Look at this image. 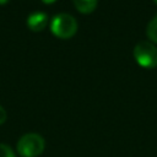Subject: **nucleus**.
Masks as SVG:
<instances>
[{
    "label": "nucleus",
    "mask_w": 157,
    "mask_h": 157,
    "mask_svg": "<svg viewBox=\"0 0 157 157\" xmlns=\"http://www.w3.org/2000/svg\"><path fill=\"white\" fill-rule=\"evenodd\" d=\"M50 31L60 39H69L75 36L77 31V22L75 17L69 13H59L53 17L50 22Z\"/></svg>",
    "instance_id": "nucleus-1"
},
{
    "label": "nucleus",
    "mask_w": 157,
    "mask_h": 157,
    "mask_svg": "<svg viewBox=\"0 0 157 157\" xmlns=\"http://www.w3.org/2000/svg\"><path fill=\"white\" fill-rule=\"evenodd\" d=\"M44 147V139L36 132L25 134L17 142V152L22 157H37L42 155Z\"/></svg>",
    "instance_id": "nucleus-2"
},
{
    "label": "nucleus",
    "mask_w": 157,
    "mask_h": 157,
    "mask_svg": "<svg viewBox=\"0 0 157 157\" xmlns=\"http://www.w3.org/2000/svg\"><path fill=\"white\" fill-rule=\"evenodd\" d=\"M134 58L141 67L155 69L157 66V47L146 40L140 42L134 48Z\"/></svg>",
    "instance_id": "nucleus-3"
},
{
    "label": "nucleus",
    "mask_w": 157,
    "mask_h": 157,
    "mask_svg": "<svg viewBox=\"0 0 157 157\" xmlns=\"http://www.w3.org/2000/svg\"><path fill=\"white\" fill-rule=\"evenodd\" d=\"M48 25V16L44 12H33L27 18V26L33 32H39L44 29Z\"/></svg>",
    "instance_id": "nucleus-4"
},
{
    "label": "nucleus",
    "mask_w": 157,
    "mask_h": 157,
    "mask_svg": "<svg viewBox=\"0 0 157 157\" xmlns=\"http://www.w3.org/2000/svg\"><path fill=\"white\" fill-rule=\"evenodd\" d=\"M77 11L81 13H91L98 4V0H72Z\"/></svg>",
    "instance_id": "nucleus-5"
},
{
    "label": "nucleus",
    "mask_w": 157,
    "mask_h": 157,
    "mask_svg": "<svg viewBox=\"0 0 157 157\" xmlns=\"http://www.w3.org/2000/svg\"><path fill=\"white\" fill-rule=\"evenodd\" d=\"M146 34H147V37H148L153 43H157V15H156V16L150 21V23L147 25Z\"/></svg>",
    "instance_id": "nucleus-6"
},
{
    "label": "nucleus",
    "mask_w": 157,
    "mask_h": 157,
    "mask_svg": "<svg viewBox=\"0 0 157 157\" xmlns=\"http://www.w3.org/2000/svg\"><path fill=\"white\" fill-rule=\"evenodd\" d=\"M0 157H16L12 148L5 144H0Z\"/></svg>",
    "instance_id": "nucleus-7"
},
{
    "label": "nucleus",
    "mask_w": 157,
    "mask_h": 157,
    "mask_svg": "<svg viewBox=\"0 0 157 157\" xmlns=\"http://www.w3.org/2000/svg\"><path fill=\"white\" fill-rule=\"evenodd\" d=\"M6 117H7V115H6V112H5V109H4V108L0 105V125L5 123V120H6Z\"/></svg>",
    "instance_id": "nucleus-8"
},
{
    "label": "nucleus",
    "mask_w": 157,
    "mask_h": 157,
    "mask_svg": "<svg viewBox=\"0 0 157 157\" xmlns=\"http://www.w3.org/2000/svg\"><path fill=\"white\" fill-rule=\"evenodd\" d=\"M44 4H47V5H49V4H53V2H55L56 0H42Z\"/></svg>",
    "instance_id": "nucleus-9"
},
{
    "label": "nucleus",
    "mask_w": 157,
    "mask_h": 157,
    "mask_svg": "<svg viewBox=\"0 0 157 157\" xmlns=\"http://www.w3.org/2000/svg\"><path fill=\"white\" fill-rule=\"evenodd\" d=\"M6 2H9V0H0V5H4Z\"/></svg>",
    "instance_id": "nucleus-10"
},
{
    "label": "nucleus",
    "mask_w": 157,
    "mask_h": 157,
    "mask_svg": "<svg viewBox=\"0 0 157 157\" xmlns=\"http://www.w3.org/2000/svg\"><path fill=\"white\" fill-rule=\"evenodd\" d=\"M153 1H155V4H156V5H157V0H153Z\"/></svg>",
    "instance_id": "nucleus-11"
}]
</instances>
